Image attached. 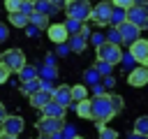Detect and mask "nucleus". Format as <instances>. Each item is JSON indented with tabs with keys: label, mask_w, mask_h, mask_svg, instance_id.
Returning a JSON list of instances; mask_svg holds the SVG:
<instances>
[{
	"label": "nucleus",
	"mask_w": 148,
	"mask_h": 139,
	"mask_svg": "<svg viewBox=\"0 0 148 139\" xmlns=\"http://www.w3.org/2000/svg\"><path fill=\"white\" fill-rule=\"evenodd\" d=\"M123 97L116 93H104V95H95L90 100V118L97 125H106V120H111L113 116H118L123 111Z\"/></svg>",
	"instance_id": "obj_1"
},
{
	"label": "nucleus",
	"mask_w": 148,
	"mask_h": 139,
	"mask_svg": "<svg viewBox=\"0 0 148 139\" xmlns=\"http://www.w3.org/2000/svg\"><path fill=\"white\" fill-rule=\"evenodd\" d=\"M95 56H97V60H104V63H109V65H120V58H123V49H120V44H109V42H104L102 46H97L95 49Z\"/></svg>",
	"instance_id": "obj_2"
},
{
	"label": "nucleus",
	"mask_w": 148,
	"mask_h": 139,
	"mask_svg": "<svg viewBox=\"0 0 148 139\" xmlns=\"http://www.w3.org/2000/svg\"><path fill=\"white\" fill-rule=\"evenodd\" d=\"M111 12H113V5L111 0H102L97 5H92V12H90V21L95 25H111Z\"/></svg>",
	"instance_id": "obj_3"
},
{
	"label": "nucleus",
	"mask_w": 148,
	"mask_h": 139,
	"mask_svg": "<svg viewBox=\"0 0 148 139\" xmlns=\"http://www.w3.org/2000/svg\"><path fill=\"white\" fill-rule=\"evenodd\" d=\"M0 63H5L9 67V72H14V74H18L23 65H28L25 63V53L21 49H5L2 56H0Z\"/></svg>",
	"instance_id": "obj_4"
},
{
	"label": "nucleus",
	"mask_w": 148,
	"mask_h": 139,
	"mask_svg": "<svg viewBox=\"0 0 148 139\" xmlns=\"http://www.w3.org/2000/svg\"><path fill=\"white\" fill-rule=\"evenodd\" d=\"M35 127H37V132H39L42 137H51V134H56V132H60V130L65 127V118H51V116H42V118L35 123Z\"/></svg>",
	"instance_id": "obj_5"
},
{
	"label": "nucleus",
	"mask_w": 148,
	"mask_h": 139,
	"mask_svg": "<svg viewBox=\"0 0 148 139\" xmlns=\"http://www.w3.org/2000/svg\"><path fill=\"white\" fill-rule=\"evenodd\" d=\"M65 7H67V19H76V21H88L92 12V5L88 0H74Z\"/></svg>",
	"instance_id": "obj_6"
},
{
	"label": "nucleus",
	"mask_w": 148,
	"mask_h": 139,
	"mask_svg": "<svg viewBox=\"0 0 148 139\" xmlns=\"http://www.w3.org/2000/svg\"><path fill=\"white\" fill-rule=\"evenodd\" d=\"M23 127H25V123H23V118H21L18 114H7V118H5L2 125H0V132L18 137V134L23 132Z\"/></svg>",
	"instance_id": "obj_7"
},
{
	"label": "nucleus",
	"mask_w": 148,
	"mask_h": 139,
	"mask_svg": "<svg viewBox=\"0 0 148 139\" xmlns=\"http://www.w3.org/2000/svg\"><path fill=\"white\" fill-rule=\"evenodd\" d=\"M127 21L143 30L146 23H148V7H143V5H132V7L127 9Z\"/></svg>",
	"instance_id": "obj_8"
},
{
	"label": "nucleus",
	"mask_w": 148,
	"mask_h": 139,
	"mask_svg": "<svg viewBox=\"0 0 148 139\" xmlns=\"http://www.w3.org/2000/svg\"><path fill=\"white\" fill-rule=\"evenodd\" d=\"M130 53L134 56V60H136V65H143V67H148V39H136V42H132L130 44Z\"/></svg>",
	"instance_id": "obj_9"
},
{
	"label": "nucleus",
	"mask_w": 148,
	"mask_h": 139,
	"mask_svg": "<svg viewBox=\"0 0 148 139\" xmlns=\"http://www.w3.org/2000/svg\"><path fill=\"white\" fill-rule=\"evenodd\" d=\"M46 35L53 44H67V39H69V32H67L65 23H51L46 28Z\"/></svg>",
	"instance_id": "obj_10"
},
{
	"label": "nucleus",
	"mask_w": 148,
	"mask_h": 139,
	"mask_svg": "<svg viewBox=\"0 0 148 139\" xmlns=\"http://www.w3.org/2000/svg\"><path fill=\"white\" fill-rule=\"evenodd\" d=\"M127 83L132 88H141V86H148V67L143 65H136L130 74H127Z\"/></svg>",
	"instance_id": "obj_11"
},
{
	"label": "nucleus",
	"mask_w": 148,
	"mask_h": 139,
	"mask_svg": "<svg viewBox=\"0 0 148 139\" xmlns=\"http://www.w3.org/2000/svg\"><path fill=\"white\" fill-rule=\"evenodd\" d=\"M118 32H120V39H123V44H132V42H136L139 39V32H141V28H136L134 23H130V21H125V23H120L118 25Z\"/></svg>",
	"instance_id": "obj_12"
},
{
	"label": "nucleus",
	"mask_w": 148,
	"mask_h": 139,
	"mask_svg": "<svg viewBox=\"0 0 148 139\" xmlns=\"http://www.w3.org/2000/svg\"><path fill=\"white\" fill-rule=\"evenodd\" d=\"M53 102L62 104L65 109H67L69 104H74V100H72V86H65V83L56 86V88H53Z\"/></svg>",
	"instance_id": "obj_13"
},
{
	"label": "nucleus",
	"mask_w": 148,
	"mask_h": 139,
	"mask_svg": "<svg viewBox=\"0 0 148 139\" xmlns=\"http://www.w3.org/2000/svg\"><path fill=\"white\" fill-rule=\"evenodd\" d=\"M28 100H30V104H32L35 109H44V107L53 100V90H49V88H39V90L32 93Z\"/></svg>",
	"instance_id": "obj_14"
},
{
	"label": "nucleus",
	"mask_w": 148,
	"mask_h": 139,
	"mask_svg": "<svg viewBox=\"0 0 148 139\" xmlns=\"http://www.w3.org/2000/svg\"><path fill=\"white\" fill-rule=\"evenodd\" d=\"M67 46H69V51H74V53H83L86 46H88V39H86L81 32H79V35H69Z\"/></svg>",
	"instance_id": "obj_15"
},
{
	"label": "nucleus",
	"mask_w": 148,
	"mask_h": 139,
	"mask_svg": "<svg viewBox=\"0 0 148 139\" xmlns=\"http://www.w3.org/2000/svg\"><path fill=\"white\" fill-rule=\"evenodd\" d=\"M65 111H67V109H65L62 104H58V102H53V100H51V102H49V104L42 109V116H51V118H65Z\"/></svg>",
	"instance_id": "obj_16"
},
{
	"label": "nucleus",
	"mask_w": 148,
	"mask_h": 139,
	"mask_svg": "<svg viewBox=\"0 0 148 139\" xmlns=\"http://www.w3.org/2000/svg\"><path fill=\"white\" fill-rule=\"evenodd\" d=\"M37 76H39L42 81H51V83H53V81L58 79V67H56V65H44V63H42Z\"/></svg>",
	"instance_id": "obj_17"
},
{
	"label": "nucleus",
	"mask_w": 148,
	"mask_h": 139,
	"mask_svg": "<svg viewBox=\"0 0 148 139\" xmlns=\"http://www.w3.org/2000/svg\"><path fill=\"white\" fill-rule=\"evenodd\" d=\"M37 74H39V65H23L21 72H18V79H21V83H23V81L37 79Z\"/></svg>",
	"instance_id": "obj_18"
},
{
	"label": "nucleus",
	"mask_w": 148,
	"mask_h": 139,
	"mask_svg": "<svg viewBox=\"0 0 148 139\" xmlns=\"http://www.w3.org/2000/svg\"><path fill=\"white\" fill-rule=\"evenodd\" d=\"M39 88H42V79H39V76H37V79H32V81H23V83H21V93H23V95H28V97H30L32 93H37Z\"/></svg>",
	"instance_id": "obj_19"
},
{
	"label": "nucleus",
	"mask_w": 148,
	"mask_h": 139,
	"mask_svg": "<svg viewBox=\"0 0 148 139\" xmlns=\"http://www.w3.org/2000/svg\"><path fill=\"white\" fill-rule=\"evenodd\" d=\"M35 12L37 14H44V16H49V14H56L58 9L49 2V0H35Z\"/></svg>",
	"instance_id": "obj_20"
},
{
	"label": "nucleus",
	"mask_w": 148,
	"mask_h": 139,
	"mask_svg": "<svg viewBox=\"0 0 148 139\" xmlns=\"http://www.w3.org/2000/svg\"><path fill=\"white\" fill-rule=\"evenodd\" d=\"M9 23L16 25V28H28V25H30V16L16 12V14H9Z\"/></svg>",
	"instance_id": "obj_21"
},
{
	"label": "nucleus",
	"mask_w": 148,
	"mask_h": 139,
	"mask_svg": "<svg viewBox=\"0 0 148 139\" xmlns=\"http://www.w3.org/2000/svg\"><path fill=\"white\" fill-rule=\"evenodd\" d=\"M72 100H74V102L88 100V86H86V83H76V86L72 88Z\"/></svg>",
	"instance_id": "obj_22"
},
{
	"label": "nucleus",
	"mask_w": 148,
	"mask_h": 139,
	"mask_svg": "<svg viewBox=\"0 0 148 139\" xmlns=\"http://www.w3.org/2000/svg\"><path fill=\"white\" fill-rule=\"evenodd\" d=\"M134 134H141V137H148V116H139L134 120Z\"/></svg>",
	"instance_id": "obj_23"
},
{
	"label": "nucleus",
	"mask_w": 148,
	"mask_h": 139,
	"mask_svg": "<svg viewBox=\"0 0 148 139\" xmlns=\"http://www.w3.org/2000/svg\"><path fill=\"white\" fill-rule=\"evenodd\" d=\"M125 21H127V9H118V7H113V12H111V25L118 28V25L125 23Z\"/></svg>",
	"instance_id": "obj_24"
},
{
	"label": "nucleus",
	"mask_w": 148,
	"mask_h": 139,
	"mask_svg": "<svg viewBox=\"0 0 148 139\" xmlns=\"http://www.w3.org/2000/svg\"><path fill=\"white\" fill-rule=\"evenodd\" d=\"M120 67H123L127 74H130V72L136 67V60H134V56H132L130 51H123V58H120Z\"/></svg>",
	"instance_id": "obj_25"
},
{
	"label": "nucleus",
	"mask_w": 148,
	"mask_h": 139,
	"mask_svg": "<svg viewBox=\"0 0 148 139\" xmlns=\"http://www.w3.org/2000/svg\"><path fill=\"white\" fill-rule=\"evenodd\" d=\"M99 79H102V74H99L95 67H88V70L83 72V83H90V86H95V83H99Z\"/></svg>",
	"instance_id": "obj_26"
},
{
	"label": "nucleus",
	"mask_w": 148,
	"mask_h": 139,
	"mask_svg": "<svg viewBox=\"0 0 148 139\" xmlns=\"http://www.w3.org/2000/svg\"><path fill=\"white\" fill-rule=\"evenodd\" d=\"M30 23H32L37 30H42V28H49V25H51V23H49V16H44V14H37V12L30 16Z\"/></svg>",
	"instance_id": "obj_27"
},
{
	"label": "nucleus",
	"mask_w": 148,
	"mask_h": 139,
	"mask_svg": "<svg viewBox=\"0 0 148 139\" xmlns=\"http://www.w3.org/2000/svg\"><path fill=\"white\" fill-rule=\"evenodd\" d=\"M76 116L79 118H90V97L88 100H83V102H76Z\"/></svg>",
	"instance_id": "obj_28"
},
{
	"label": "nucleus",
	"mask_w": 148,
	"mask_h": 139,
	"mask_svg": "<svg viewBox=\"0 0 148 139\" xmlns=\"http://www.w3.org/2000/svg\"><path fill=\"white\" fill-rule=\"evenodd\" d=\"M65 28H67V32H69V35H79V32H81V28H83V21L67 19V21H65Z\"/></svg>",
	"instance_id": "obj_29"
},
{
	"label": "nucleus",
	"mask_w": 148,
	"mask_h": 139,
	"mask_svg": "<svg viewBox=\"0 0 148 139\" xmlns=\"http://www.w3.org/2000/svg\"><path fill=\"white\" fill-rule=\"evenodd\" d=\"M104 37H106V42H109V44H123L120 32H118V28H113V25L106 30V35H104Z\"/></svg>",
	"instance_id": "obj_30"
},
{
	"label": "nucleus",
	"mask_w": 148,
	"mask_h": 139,
	"mask_svg": "<svg viewBox=\"0 0 148 139\" xmlns=\"http://www.w3.org/2000/svg\"><path fill=\"white\" fill-rule=\"evenodd\" d=\"M99 130V139H118V132L113 127H106V125H97Z\"/></svg>",
	"instance_id": "obj_31"
},
{
	"label": "nucleus",
	"mask_w": 148,
	"mask_h": 139,
	"mask_svg": "<svg viewBox=\"0 0 148 139\" xmlns=\"http://www.w3.org/2000/svg\"><path fill=\"white\" fill-rule=\"evenodd\" d=\"M18 12L25 14V16H32V14H35V0H25V2H21Z\"/></svg>",
	"instance_id": "obj_32"
},
{
	"label": "nucleus",
	"mask_w": 148,
	"mask_h": 139,
	"mask_svg": "<svg viewBox=\"0 0 148 139\" xmlns=\"http://www.w3.org/2000/svg\"><path fill=\"white\" fill-rule=\"evenodd\" d=\"M95 70H97L102 76H109L111 70H113V65H109V63H104V60H97V63H95Z\"/></svg>",
	"instance_id": "obj_33"
},
{
	"label": "nucleus",
	"mask_w": 148,
	"mask_h": 139,
	"mask_svg": "<svg viewBox=\"0 0 148 139\" xmlns=\"http://www.w3.org/2000/svg\"><path fill=\"white\" fill-rule=\"evenodd\" d=\"M88 39H90V44H92V46H95V49H97V46H102V44H104V42H106V37H104V35H102V32H92V35H90V37H88Z\"/></svg>",
	"instance_id": "obj_34"
},
{
	"label": "nucleus",
	"mask_w": 148,
	"mask_h": 139,
	"mask_svg": "<svg viewBox=\"0 0 148 139\" xmlns=\"http://www.w3.org/2000/svg\"><path fill=\"white\" fill-rule=\"evenodd\" d=\"M60 134H62V139H74L76 137V130H74V125H67L65 123V127L60 130Z\"/></svg>",
	"instance_id": "obj_35"
},
{
	"label": "nucleus",
	"mask_w": 148,
	"mask_h": 139,
	"mask_svg": "<svg viewBox=\"0 0 148 139\" xmlns=\"http://www.w3.org/2000/svg\"><path fill=\"white\" fill-rule=\"evenodd\" d=\"M18 7H21V2H18V0H5V9H7L9 14H16V12H18Z\"/></svg>",
	"instance_id": "obj_36"
},
{
	"label": "nucleus",
	"mask_w": 148,
	"mask_h": 139,
	"mask_svg": "<svg viewBox=\"0 0 148 139\" xmlns=\"http://www.w3.org/2000/svg\"><path fill=\"white\" fill-rule=\"evenodd\" d=\"M111 5L118 7V9H130L134 5V0H111Z\"/></svg>",
	"instance_id": "obj_37"
},
{
	"label": "nucleus",
	"mask_w": 148,
	"mask_h": 139,
	"mask_svg": "<svg viewBox=\"0 0 148 139\" xmlns=\"http://www.w3.org/2000/svg\"><path fill=\"white\" fill-rule=\"evenodd\" d=\"M9 67L5 65V63H0V83H7V79H9Z\"/></svg>",
	"instance_id": "obj_38"
},
{
	"label": "nucleus",
	"mask_w": 148,
	"mask_h": 139,
	"mask_svg": "<svg viewBox=\"0 0 148 139\" xmlns=\"http://www.w3.org/2000/svg\"><path fill=\"white\" fill-rule=\"evenodd\" d=\"M102 86H104V88H113V86H116V79H113V74H109V76H102Z\"/></svg>",
	"instance_id": "obj_39"
},
{
	"label": "nucleus",
	"mask_w": 148,
	"mask_h": 139,
	"mask_svg": "<svg viewBox=\"0 0 148 139\" xmlns=\"http://www.w3.org/2000/svg\"><path fill=\"white\" fill-rule=\"evenodd\" d=\"M7 37H9V28L0 21V44H2V42H7Z\"/></svg>",
	"instance_id": "obj_40"
},
{
	"label": "nucleus",
	"mask_w": 148,
	"mask_h": 139,
	"mask_svg": "<svg viewBox=\"0 0 148 139\" xmlns=\"http://www.w3.org/2000/svg\"><path fill=\"white\" fill-rule=\"evenodd\" d=\"M95 95H104V86H102V81L92 86V97H95Z\"/></svg>",
	"instance_id": "obj_41"
},
{
	"label": "nucleus",
	"mask_w": 148,
	"mask_h": 139,
	"mask_svg": "<svg viewBox=\"0 0 148 139\" xmlns=\"http://www.w3.org/2000/svg\"><path fill=\"white\" fill-rule=\"evenodd\" d=\"M56 46H58V56H67L69 53V46L67 44H56Z\"/></svg>",
	"instance_id": "obj_42"
},
{
	"label": "nucleus",
	"mask_w": 148,
	"mask_h": 139,
	"mask_svg": "<svg viewBox=\"0 0 148 139\" xmlns=\"http://www.w3.org/2000/svg\"><path fill=\"white\" fill-rule=\"evenodd\" d=\"M25 32H28V37H35V35H39V30H37V28H35L32 23H30V25L25 28Z\"/></svg>",
	"instance_id": "obj_43"
},
{
	"label": "nucleus",
	"mask_w": 148,
	"mask_h": 139,
	"mask_svg": "<svg viewBox=\"0 0 148 139\" xmlns=\"http://www.w3.org/2000/svg\"><path fill=\"white\" fill-rule=\"evenodd\" d=\"M7 118V109H5V104L0 102V125H2V120Z\"/></svg>",
	"instance_id": "obj_44"
},
{
	"label": "nucleus",
	"mask_w": 148,
	"mask_h": 139,
	"mask_svg": "<svg viewBox=\"0 0 148 139\" xmlns=\"http://www.w3.org/2000/svg\"><path fill=\"white\" fill-rule=\"evenodd\" d=\"M49 2H51V5H53L58 12H60V5H65V0H49Z\"/></svg>",
	"instance_id": "obj_45"
},
{
	"label": "nucleus",
	"mask_w": 148,
	"mask_h": 139,
	"mask_svg": "<svg viewBox=\"0 0 148 139\" xmlns=\"http://www.w3.org/2000/svg\"><path fill=\"white\" fill-rule=\"evenodd\" d=\"M0 139H18V137H14V134H5V132H0Z\"/></svg>",
	"instance_id": "obj_46"
},
{
	"label": "nucleus",
	"mask_w": 148,
	"mask_h": 139,
	"mask_svg": "<svg viewBox=\"0 0 148 139\" xmlns=\"http://www.w3.org/2000/svg\"><path fill=\"white\" fill-rule=\"evenodd\" d=\"M127 139H148V137H141V134H134V132H132V134H130Z\"/></svg>",
	"instance_id": "obj_47"
},
{
	"label": "nucleus",
	"mask_w": 148,
	"mask_h": 139,
	"mask_svg": "<svg viewBox=\"0 0 148 139\" xmlns=\"http://www.w3.org/2000/svg\"><path fill=\"white\" fill-rule=\"evenodd\" d=\"M134 5H143V7H148V0H134Z\"/></svg>",
	"instance_id": "obj_48"
},
{
	"label": "nucleus",
	"mask_w": 148,
	"mask_h": 139,
	"mask_svg": "<svg viewBox=\"0 0 148 139\" xmlns=\"http://www.w3.org/2000/svg\"><path fill=\"white\" fill-rule=\"evenodd\" d=\"M39 139H51V137H42V134H39Z\"/></svg>",
	"instance_id": "obj_49"
},
{
	"label": "nucleus",
	"mask_w": 148,
	"mask_h": 139,
	"mask_svg": "<svg viewBox=\"0 0 148 139\" xmlns=\"http://www.w3.org/2000/svg\"><path fill=\"white\" fill-rule=\"evenodd\" d=\"M69 2H74V0H65V5H69Z\"/></svg>",
	"instance_id": "obj_50"
},
{
	"label": "nucleus",
	"mask_w": 148,
	"mask_h": 139,
	"mask_svg": "<svg viewBox=\"0 0 148 139\" xmlns=\"http://www.w3.org/2000/svg\"><path fill=\"white\" fill-rule=\"evenodd\" d=\"M74 139H83V137H79V134H76V137H74Z\"/></svg>",
	"instance_id": "obj_51"
},
{
	"label": "nucleus",
	"mask_w": 148,
	"mask_h": 139,
	"mask_svg": "<svg viewBox=\"0 0 148 139\" xmlns=\"http://www.w3.org/2000/svg\"><path fill=\"white\" fill-rule=\"evenodd\" d=\"M18 2H25V0H18Z\"/></svg>",
	"instance_id": "obj_52"
}]
</instances>
